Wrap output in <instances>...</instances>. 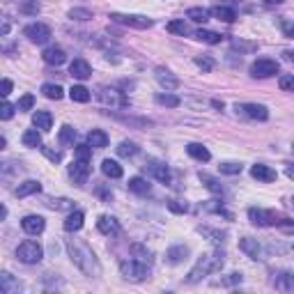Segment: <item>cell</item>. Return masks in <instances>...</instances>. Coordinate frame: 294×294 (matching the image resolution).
<instances>
[{
  "label": "cell",
  "instance_id": "6da1fadb",
  "mask_svg": "<svg viewBox=\"0 0 294 294\" xmlns=\"http://www.w3.org/2000/svg\"><path fill=\"white\" fill-rule=\"evenodd\" d=\"M67 251H69L72 262L76 264L85 276L97 278V276L101 274V267H99L97 255L92 253V248H90L85 242H81V239H67Z\"/></svg>",
  "mask_w": 294,
  "mask_h": 294
},
{
  "label": "cell",
  "instance_id": "7a4b0ae2",
  "mask_svg": "<svg viewBox=\"0 0 294 294\" xmlns=\"http://www.w3.org/2000/svg\"><path fill=\"white\" fill-rule=\"evenodd\" d=\"M223 253L221 251H209V253L200 255V260L196 262V267L189 271V276H186V283H200L205 276L214 274V271H218V269L223 267Z\"/></svg>",
  "mask_w": 294,
  "mask_h": 294
},
{
  "label": "cell",
  "instance_id": "3957f363",
  "mask_svg": "<svg viewBox=\"0 0 294 294\" xmlns=\"http://www.w3.org/2000/svg\"><path fill=\"white\" fill-rule=\"evenodd\" d=\"M120 271H122V276L127 280H134V283H140V280L147 278V274H150V269H147V264L140 262V260H124V262H120Z\"/></svg>",
  "mask_w": 294,
  "mask_h": 294
},
{
  "label": "cell",
  "instance_id": "277c9868",
  "mask_svg": "<svg viewBox=\"0 0 294 294\" xmlns=\"http://www.w3.org/2000/svg\"><path fill=\"white\" fill-rule=\"evenodd\" d=\"M16 258H19V262L23 264H37L41 262V258H44V248L39 246L37 242H23L19 244V248H16Z\"/></svg>",
  "mask_w": 294,
  "mask_h": 294
},
{
  "label": "cell",
  "instance_id": "5b68a950",
  "mask_svg": "<svg viewBox=\"0 0 294 294\" xmlns=\"http://www.w3.org/2000/svg\"><path fill=\"white\" fill-rule=\"evenodd\" d=\"M110 19H113L115 23H122V26L136 28V30H147V28L154 26V21L147 19V16H143V14H117V12H113V14H110Z\"/></svg>",
  "mask_w": 294,
  "mask_h": 294
},
{
  "label": "cell",
  "instance_id": "8992f818",
  "mask_svg": "<svg viewBox=\"0 0 294 294\" xmlns=\"http://www.w3.org/2000/svg\"><path fill=\"white\" fill-rule=\"evenodd\" d=\"M97 97H99V101H101L103 106H108V108H127V106H129V99L115 88H99Z\"/></svg>",
  "mask_w": 294,
  "mask_h": 294
},
{
  "label": "cell",
  "instance_id": "52a82bcc",
  "mask_svg": "<svg viewBox=\"0 0 294 294\" xmlns=\"http://www.w3.org/2000/svg\"><path fill=\"white\" fill-rule=\"evenodd\" d=\"M278 74V62L276 60H269V57H260L251 65V76L253 78H269V76H276Z\"/></svg>",
  "mask_w": 294,
  "mask_h": 294
},
{
  "label": "cell",
  "instance_id": "ba28073f",
  "mask_svg": "<svg viewBox=\"0 0 294 294\" xmlns=\"http://www.w3.org/2000/svg\"><path fill=\"white\" fill-rule=\"evenodd\" d=\"M23 35H26L32 44H46V41L51 39V28L44 26V23H30V26H26Z\"/></svg>",
  "mask_w": 294,
  "mask_h": 294
},
{
  "label": "cell",
  "instance_id": "9c48e42d",
  "mask_svg": "<svg viewBox=\"0 0 294 294\" xmlns=\"http://www.w3.org/2000/svg\"><path fill=\"white\" fill-rule=\"evenodd\" d=\"M69 177L74 180V184L83 186L85 182H88V177H90V161L76 159L72 165H69Z\"/></svg>",
  "mask_w": 294,
  "mask_h": 294
},
{
  "label": "cell",
  "instance_id": "30bf717a",
  "mask_svg": "<svg viewBox=\"0 0 294 294\" xmlns=\"http://www.w3.org/2000/svg\"><path fill=\"white\" fill-rule=\"evenodd\" d=\"M248 218H251V223L258 227H269V225H276V216L271 212H267V209H260V207H251L248 209Z\"/></svg>",
  "mask_w": 294,
  "mask_h": 294
},
{
  "label": "cell",
  "instance_id": "8fae6325",
  "mask_svg": "<svg viewBox=\"0 0 294 294\" xmlns=\"http://www.w3.org/2000/svg\"><path fill=\"white\" fill-rule=\"evenodd\" d=\"M237 113L246 115L251 120H260V122H264L269 117L267 106H262V103H244V106H237Z\"/></svg>",
  "mask_w": 294,
  "mask_h": 294
},
{
  "label": "cell",
  "instance_id": "7c38bea8",
  "mask_svg": "<svg viewBox=\"0 0 294 294\" xmlns=\"http://www.w3.org/2000/svg\"><path fill=\"white\" fill-rule=\"evenodd\" d=\"M97 230L106 237H113V234L120 232V221L115 216H108V214H101L97 218Z\"/></svg>",
  "mask_w": 294,
  "mask_h": 294
},
{
  "label": "cell",
  "instance_id": "4fadbf2b",
  "mask_svg": "<svg viewBox=\"0 0 294 294\" xmlns=\"http://www.w3.org/2000/svg\"><path fill=\"white\" fill-rule=\"evenodd\" d=\"M21 227H23V232H28V234H39V232H44L46 221L41 216H37V214H30V216H26L21 221Z\"/></svg>",
  "mask_w": 294,
  "mask_h": 294
},
{
  "label": "cell",
  "instance_id": "5bb4252c",
  "mask_svg": "<svg viewBox=\"0 0 294 294\" xmlns=\"http://www.w3.org/2000/svg\"><path fill=\"white\" fill-rule=\"evenodd\" d=\"M154 76H156V81L161 83V88H165L168 92H170V90H177V88H180V78L172 76V74L168 72V69L159 67V69L154 72Z\"/></svg>",
  "mask_w": 294,
  "mask_h": 294
},
{
  "label": "cell",
  "instance_id": "9a60e30c",
  "mask_svg": "<svg viewBox=\"0 0 294 294\" xmlns=\"http://www.w3.org/2000/svg\"><path fill=\"white\" fill-rule=\"evenodd\" d=\"M69 74H72L74 78H78V81H85V78L92 76V67H90L85 60H81V57H76V60L69 65Z\"/></svg>",
  "mask_w": 294,
  "mask_h": 294
},
{
  "label": "cell",
  "instance_id": "2e32d148",
  "mask_svg": "<svg viewBox=\"0 0 294 294\" xmlns=\"http://www.w3.org/2000/svg\"><path fill=\"white\" fill-rule=\"evenodd\" d=\"M239 248H242V251L248 255V258H253V260H260V258H262V248H260L258 239H251V237L239 239Z\"/></svg>",
  "mask_w": 294,
  "mask_h": 294
},
{
  "label": "cell",
  "instance_id": "e0dca14e",
  "mask_svg": "<svg viewBox=\"0 0 294 294\" xmlns=\"http://www.w3.org/2000/svg\"><path fill=\"white\" fill-rule=\"evenodd\" d=\"M41 57H44L46 65H55V67H60L62 62L67 60V53L62 51L60 46H51V48H46V51L41 53Z\"/></svg>",
  "mask_w": 294,
  "mask_h": 294
},
{
  "label": "cell",
  "instance_id": "ac0fdd59",
  "mask_svg": "<svg viewBox=\"0 0 294 294\" xmlns=\"http://www.w3.org/2000/svg\"><path fill=\"white\" fill-rule=\"evenodd\" d=\"M251 175H253L255 180H260V182H274L276 177H278L274 168H269V165H262V163H255L253 168H251Z\"/></svg>",
  "mask_w": 294,
  "mask_h": 294
},
{
  "label": "cell",
  "instance_id": "d6986e66",
  "mask_svg": "<svg viewBox=\"0 0 294 294\" xmlns=\"http://www.w3.org/2000/svg\"><path fill=\"white\" fill-rule=\"evenodd\" d=\"M186 255H189V246H172L165 251V262L168 264H180L186 260Z\"/></svg>",
  "mask_w": 294,
  "mask_h": 294
},
{
  "label": "cell",
  "instance_id": "ffe728a7",
  "mask_svg": "<svg viewBox=\"0 0 294 294\" xmlns=\"http://www.w3.org/2000/svg\"><path fill=\"white\" fill-rule=\"evenodd\" d=\"M83 221H85V214L76 209V212H72L67 218H65L62 227H65L67 232H76V230H81V227H83Z\"/></svg>",
  "mask_w": 294,
  "mask_h": 294
},
{
  "label": "cell",
  "instance_id": "44dd1931",
  "mask_svg": "<svg viewBox=\"0 0 294 294\" xmlns=\"http://www.w3.org/2000/svg\"><path fill=\"white\" fill-rule=\"evenodd\" d=\"M131 255H134L136 260H140V262H145V264L154 262V253H152L147 246H143V244H131Z\"/></svg>",
  "mask_w": 294,
  "mask_h": 294
},
{
  "label": "cell",
  "instance_id": "7402d4cb",
  "mask_svg": "<svg viewBox=\"0 0 294 294\" xmlns=\"http://www.w3.org/2000/svg\"><path fill=\"white\" fill-rule=\"evenodd\" d=\"M32 124L41 131H48L51 129V124H53V115L48 113V110H37V113L32 115Z\"/></svg>",
  "mask_w": 294,
  "mask_h": 294
},
{
  "label": "cell",
  "instance_id": "603a6c76",
  "mask_svg": "<svg viewBox=\"0 0 294 294\" xmlns=\"http://www.w3.org/2000/svg\"><path fill=\"white\" fill-rule=\"evenodd\" d=\"M101 172L106 177H110V180H120V177H122V165L117 163V161H113V159H106L101 163Z\"/></svg>",
  "mask_w": 294,
  "mask_h": 294
},
{
  "label": "cell",
  "instance_id": "cb8c5ba5",
  "mask_svg": "<svg viewBox=\"0 0 294 294\" xmlns=\"http://www.w3.org/2000/svg\"><path fill=\"white\" fill-rule=\"evenodd\" d=\"M41 191V184L37 180H26L23 184H19V189H16V196L19 198H28L32 196V193H39Z\"/></svg>",
  "mask_w": 294,
  "mask_h": 294
},
{
  "label": "cell",
  "instance_id": "d4e9b609",
  "mask_svg": "<svg viewBox=\"0 0 294 294\" xmlns=\"http://www.w3.org/2000/svg\"><path fill=\"white\" fill-rule=\"evenodd\" d=\"M186 152H189V156H193V159H198V161H209V159H212L209 150H207L205 145H200V143L186 145Z\"/></svg>",
  "mask_w": 294,
  "mask_h": 294
},
{
  "label": "cell",
  "instance_id": "484cf974",
  "mask_svg": "<svg viewBox=\"0 0 294 294\" xmlns=\"http://www.w3.org/2000/svg\"><path fill=\"white\" fill-rule=\"evenodd\" d=\"M88 145H90V147H97V150H101V147H106V145H108V136L103 134L101 129H92L88 134Z\"/></svg>",
  "mask_w": 294,
  "mask_h": 294
},
{
  "label": "cell",
  "instance_id": "4316f807",
  "mask_svg": "<svg viewBox=\"0 0 294 294\" xmlns=\"http://www.w3.org/2000/svg\"><path fill=\"white\" fill-rule=\"evenodd\" d=\"M150 172H152V175H154L159 182H163V184H170V170H168L163 163L150 161Z\"/></svg>",
  "mask_w": 294,
  "mask_h": 294
},
{
  "label": "cell",
  "instance_id": "83f0119b",
  "mask_svg": "<svg viewBox=\"0 0 294 294\" xmlns=\"http://www.w3.org/2000/svg\"><path fill=\"white\" fill-rule=\"evenodd\" d=\"M129 191L138 193V196H147V193L152 191V186L147 184V180H143V177H131L129 180Z\"/></svg>",
  "mask_w": 294,
  "mask_h": 294
},
{
  "label": "cell",
  "instance_id": "f1b7e54d",
  "mask_svg": "<svg viewBox=\"0 0 294 294\" xmlns=\"http://www.w3.org/2000/svg\"><path fill=\"white\" fill-rule=\"evenodd\" d=\"M21 285L16 283L14 278H12V274H0V292L3 294H12V292H19Z\"/></svg>",
  "mask_w": 294,
  "mask_h": 294
},
{
  "label": "cell",
  "instance_id": "f546056e",
  "mask_svg": "<svg viewBox=\"0 0 294 294\" xmlns=\"http://www.w3.org/2000/svg\"><path fill=\"white\" fill-rule=\"evenodd\" d=\"M186 16L196 23H207L209 16H212V10H205V7H191V10L186 12Z\"/></svg>",
  "mask_w": 294,
  "mask_h": 294
},
{
  "label": "cell",
  "instance_id": "4dcf8cb0",
  "mask_svg": "<svg viewBox=\"0 0 294 294\" xmlns=\"http://www.w3.org/2000/svg\"><path fill=\"white\" fill-rule=\"evenodd\" d=\"M60 145H65V147H74V143H76V129H72L69 124H65L60 129Z\"/></svg>",
  "mask_w": 294,
  "mask_h": 294
},
{
  "label": "cell",
  "instance_id": "1f68e13d",
  "mask_svg": "<svg viewBox=\"0 0 294 294\" xmlns=\"http://www.w3.org/2000/svg\"><path fill=\"white\" fill-rule=\"evenodd\" d=\"M21 143L26 147H41V134L37 129H28L26 134L21 136Z\"/></svg>",
  "mask_w": 294,
  "mask_h": 294
},
{
  "label": "cell",
  "instance_id": "d6a6232c",
  "mask_svg": "<svg viewBox=\"0 0 294 294\" xmlns=\"http://www.w3.org/2000/svg\"><path fill=\"white\" fill-rule=\"evenodd\" d=\"M212 16H216L218 21H225V23H232L234 19H237V14H234V10H230V7H223V5H216L212 10Z\"/></svg>",
  "mask_w": 294,
  "mask_h": 294
},
{
  "label": "cell",
  "instance_id": "836d02e7",
  "mask_svg": "<svg viewBox=\"0 0 294 294\" xmlns=\"http://www.w3.org/2000/svg\"><path fill=\"white\" fill-rule=\"evenodd\" d=\"M193 37L200 39V41H205V44H218V41L223 39V35H218V32H214V30H202V28L193 32Z\"/></svg>",
  "mask_w": 294,
  "mask_h": 294
},
{
  "label": "cell",
  "instance_id": "e575fe53",
  "mask_svg": "<svg viewBox=\"0 0 294 294\" xmlns=\"http://www.w3.org/2000/svg\"><path fill=\"white\" fill-rule=\"evenodd\" d=\"M41 92H44L46 99H55V101H60L62 94H65L57 83H44V85H41Z\"/></svg>",
  "mask_w": 294,
  "mask_h": 294
},
{
  "label": "cell",
  "instance_id": "d590c367",
  "mask_svg": "<svg viewBox=\"0 0 294 294\" xmlns=\"http://www.w3.org/2000/svg\"><path fill=\"white\" fill-rule=\"evenodd\" d=\"M69 97H72V101L88 103V101H90V90H88V88H83V85H74V88L69 90Z\"/></svg>",
  "mask_w": 294,
  "mask_h": 294
},
{
  "label": "cell",
  "instance_id": "8d00e7d4",
  "mask_svg": "<svg viewBox=\"0 0 294 294\" xmlns=\"http://www.w3.org/2000/svg\"><path fill=\"white\" fill-rule=\"evenodd\" d=\"M230 46H232L234 51H239V53H253V51H258V44H255V41H244V39H237V37L230 41Z\"/></svg>",
  "mask_w": 294,
  "mask_h": 294
},
{
  "label": "cell",
  "instance_id": "74e56055",
  "mask_svg": "<svg viewBox=\"0 0 294 294\" xmlns=\"http://www.w3.org/2000/svg\"><path fill=\"white\" fill-rule=\"evenodd\" d=\"M117 154L124 156V159H129V156H136V154H138V145L131 143V140H122V143L117 145Z\"/></svg>",
  "mask_w": 294,
  "mask_h": 294
},
{
  "label": "cell",
  "instance_id": "f35d334b",
  "mask_svg": "<svg viewBox=\"0 0 294 294\" xmlns=\"http://www.w3.org/2000/svg\"><path fill=\"white\" fill-rule=\"evenodd\" d=\"M198 177H200V182H202V184H205V186H207V189H209V191H212V193H223V186H221V182H218V180L209 177V175H207V172H200V175H198Z\"/></svg>",
  "mask_w": 294,
  "mask_h": 294
},
{
  "label": "cell",
  "instance_id": "ab89813d",
  "mask_svg": "<svg viewBox=\"0 0 294 294\" xmlns=\"http://www.w3.org/2000/svg\"><path fill=\"white\" fill-rule=\"evenodd\" d=\"M156 103H161V106H170V108H175V106H180V103H182V99H180V97H175V94H168V90H165V94H163V92H159V94H156Z\"/></svg>",
  "mask_w": 294,
  "mask_h": 294
},
{
  "label": "cell",
  "instance_id": "60d3db41",
  "mask_svg": "<svg viewBox=\"0 0 294 294\" xmlns=\"http://www.w3.org/2000/svg\"><path fill=\"white\" fill-rule=\"evenodd\" d=\"M278 88L283 92H294V74H283L278 78Z\"/></svg>",
  "mask_w": 294,
  "mask_h": 294
},
{
  "label": "cell",
  "instance_id": "b9f144b4",
  "mask_svg": "<svg viewBox=\"0 0 294 294\" xmlns=\"http://www.w3.org/2000/svg\"><path fill=\"white\" fill-rule=\"evenodd\" d=\"M223 175H239L242 172V163H234V161H225V163L218 165Z\"/></svg>",
  "mask_w": 294,
  "mask_h": 294
},
{
  "label": "cell",
  "instance_id": "7bdbcfd3",
  "mask_svg": "<svg viewBox=\"0 0 294 294\" xmlns=\"http://www.w3.org/2000/svg\"><path fill=\"white\" fill-rule=\"evenodd\" d=\"M196 65L202 69V72H212V69L216 67L214 57H209V55H198V57H196Z\"/></svg>",
  "mask_w": 294,
  "mask_h": 294
},
{
  "label": "cell",
  "instance_id": "ee69618b",
  "mask_svg": "<svg viewBox=\"0 0 294 294\" xmlns=\"http://www.w3.org/2000/svg\"><path fill=\"white\" fill-rule=\"evenodd\" d=\"M74 156H76V159H83V161H90L92 147H90V145H76V147H74Z\"/></svg>",
  "mask_w": 294,
  "mask_h": 294
},
{
  "label": "cell",
  "instance_id": "f6af8a7d",
  "mask_svg": "<svg viewBox=\"0 0 294 294\" xmlns=\"http://www.w3.org/2000/svg\"><path fill=\"white\" fill-rule=\"evenodd\" d=\"M278 289H285V292H294V274H283V276H280Z\"/></svg>",
  "mask_w": 294,
  "mask_h": 294
},
{
  "label": "cell",
  "instance_id": "bcb514c9",
  "mask_svg": "<svg viewBox=\"0 0 294 294\" xmlns=\"http://www.w3.org/2000/svg\"><path fill=\"white\" fill-rule=\"evenodd\" d=\"M168 32H172V35H186L189 28H186L184 21H170L168 23Z\"/></svg>",
  "mask_w": 294,
  "mask_h": 294
},
{
  "label": "cell",
  "instance_id": "7dc6e473",
  "mask_svg": "<svg viewBox=\"0 0 294 294\" xmlns=\"http://www.w3.org/2000/svg\"><path fill=\"white\" fill-rule=\"evenodd\" d=\"M69 19L72 21H90L92 19V12L90 10H72L69 12Z\"/></svg>",
  "mask_w": 294,
  "mask_h": 294
},
{
  "label": "cell",
  "instance_id": "c3c4849f",
  "mask_svg": "<svg viewBox=\"0 0 294 294\" xmlns=\"http://www.w3.org/2000/svg\"><path fill=\"white\" fill-rule=\"evenodd\" d=\"M32 106H35V97H32V94H23V97L19 99V103H16L19 110H30Z\"/></svg>",
  "mask_w": 294,
  "mask_h": 294
},
{
  "label": "cell",
  "instance_id": "681fc988",
  "mask_svg": "<svg viewBox=\"0 0 294 294\" xmlns=\"http://www.w3.org/2000/svg\"><path fill=\"white\" fill-rule=\"evenodd\" d=\"M168 209H170L172 214H186V212H189V205H186V202H182V200H170V202H168Z\"/></svg>",
  "mask_w": 294,
  "mask_h": 294
},
{
  "label": "cell",
  "instance_id": "f907efd6",
  "mask_svg": "<svg viewBox=\"0 0 294 294\" xmlns=\"http://www.w3.org/2000/svg\"><path fill=\"white\" fill-rule=\"evenodd\" d=\"M41 152H44V156H46L48 161H53V163H60V161H62V152L60 150H53V147H41Z\"/></svg>",
  "mask_w": 294,
  "mask_h": 294
},
{
  "label": "cell",
  "instance_id": "816d5d0a",
  "mask_svg": "<svg viewBox=\"0 0 294 294\" xmlns=\"http://www.w3.org/2000/svg\"><path fill=\"white\" fill-rule=\"evenodd\" d=\"M280 30L285 37H294V21L289 19H280Z\"/></svg>",
  "mask_w": 294,
  "mask_h": 294
},
{
  "label": "cell",
  "instance_id": "f5cc1de1",
  "mask_svg": "<svg viewBox=\"0 0 294 294\" xmlns=\"http://www.w3.org/2000/svg\"><path fill=\"white\" fill-rule=\"evenodd\" d=\"M51 207H53V209H74L72 200H67V198H57V200H51Z\"/></svg>",
  "mask_w": 294,
  "mask_h": 294
},
{
  "label": "cell",
  "instance_id": "db71d44e",
  "mask_svg": "<svg viewBox=\"0 0 294 294\" xmlns=\"http://www.w3.org/2000/svg\"><path fill=\"white\" fill-rule=\"evenodd\" d=\"M14 110H16V106H12L10 101H5L3 106H0V117H3V120H10L12 115H14Z\"/></svg>",
  "mask_w": 294,
  "mask_h": 294
},
{
  "label": "cell",
  "instance_id": "11a10c76",
  "mask_svg": "<svg viewBox=\"0 0 294 294\" xmlns=\"http://www.w3.org/2000/svg\"><path fill=\"white\" fill-rule=\"evenodd\" d=\"M202 234H209V237H214V242H223V237H225V232H216V230H207V227H200Z\"/></svg>",
  "mask_w": 294,
  "mask_h": 294
},
{
  "label": "cell",
  "instance_id": "9f6ffc18",
  "mask_svg": "<svg viewBox=\"0 0 294 294\" xmlns=\"http://www.w3.org/2000/svg\"><path fill=\"white\" fill-rule=\"evenodd\" d=\"M276 225H278L280 230H287V232L294 230V221H289V218H280V221H276Z\"/></svg>",
  "mask_w": 294,
  "mask_h": 294
},
{
  "label": "cell",
  "instance_id": "6f0895ef",
  "mask_svg": "<svg viewBox=\"0 0 294 294\" xmlns=\"http://www.w3.org/2000/svg\"><path fill=\"white\" fill-rule=\"evenodd\" d=\"M237 283H242V274H230L227 278L221 280V285H237Z\"/></svg>",
  "mask_w": 294,
  "mask_h": 294
},
{
  "label": "cell",
  "instance_id": "680465c9",
  "mask_svg": "<svg viewBox=\"0 0 294 294\" xmlns=\"http://www.w3.org/2000/svg\"><path fill=\"white\" fill-rule=\"evenodd\" d=\"M10 92H12V81H10V78H5V81H3V85H0V94H3V97H7Z\"/></svg>",
  "mask_w": 294,
  "mask_h": 294
},
{
  "label": "cell",
  "instance_id": "91938a15",
  "mask_svg": "<svg viewBox=\"0 0 294 294\" xmlns=\"http://www.w3.org/2000/svg\"><path fill=\"white\" fill-rule=\"evenodd\" d=\"M285 172H287V177H289V180H294V163H289L287 168H285Z\"/></svg>",
  "mask_w": 294,
  "mask_h": 294
},
{
  "label": "cell",
  "instance_id": "94428289",
  "mask_svg": "<svg viewBox=\"0 0 294 294\" xmlns=\"http://www.w3.org/2000/svg\"><path fill=\"white\" fill-rule=\"evenodd\" d=\"M283 57H285L287 62H294V51H285V53H283Z\"/></svg>",
  "mask_w": 294,
  "mask_h": 294
},
{
  "label": "cell",
  "instance_id": "6125c7cd",
  "mask_svg": "<svg viewBox=\"0 0 294 294\" xmlns=\"http://www.w3.org/2000/svg\"><path fill=\"white\" fill-rule=\"evenodd\" d=\"M262 3H267V5H280V3H285V0H262Z\"/></svg>",
  "mask_w": 294,
  "mask_h": 294
},
{
  "label": "cell",
  "instance_id": "be15d7a7",
  "mask_svg": "<svg viewBox=\"0 0 294 294\" xmlns=\"http://www.w3.org/2000/svg\"><path fill=\"white\" fill-rule=\"evenodd\" d=\"M7 32H10V23H7V19L3 21V35H7Z\"/></svg>",
  "mask_w": 294,
  "mask_h": 294
},
{
  "label": "cell",
  "instance_id": "e7e4bbea",
  "mask_svg": "<svg viewBox=\"0 0 294 294\" xmlns=\"http://www.w3.org/2000/svg\"><path fill=\"white\" fill-rule=\"evenodd\" d=\"M289 205H292V207H294V198H292V200H289Z\"/></svg>",
  "mask_w": 294,
  "mask_h": 294
}]
</instances>
